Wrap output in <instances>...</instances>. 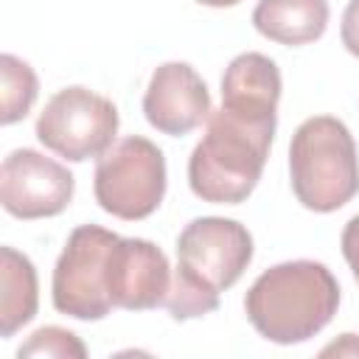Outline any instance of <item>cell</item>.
Here are the masks:
<instances>
[{"label":"cell","instance_id":"1","mask_svg":"<svg viewBox=\"0 0 359 359\" xmlns=\"http://www.w3.org/2000/svg\"><path fill=\"white\" fill-rule=\"evenodd\" d=\"M278 115H244L219 107L208 118L205 137L188 157V185L210 205L244 202L266 165Z\"/></svg>","mask_w":359,"mask_h":359},{"label":"cell","instance_id":"2","mask_svg":"<svg viewBox=\"0 0 359 359\" xmlns=\"http://www.w3.org/2000/svg\"><path fill=\"white\" fill-rule=\"evenodd\" d=\"M339 309V283L320 261L297 258L261 272L244 297L250 325L275 345L317 337Z\"/></svg>","mask_w":359,"mask_h":359},{"label":"cell","instance_id":"3","mask_svg":"<svg viewBox=\"0 0 359 359\" xmlns=\"http://www.w3.org/2000/svg\"><path fill=\"white\" fill-rule=\"evenodd\" d=\"M289 180L306 210L345 208L359 194V151L351 129L334 115L306 118L292 135Z\"/></svg>","mask_w":359,"mask_h":359},{"label":"cell","instance_id":"4","mask_svg":"<svg viewBox=\"0 0 359 359\" xmlns=\"http://www.w3.org/2000/svg\"><path fill=\"white\" fill-rule=\"evenodd\" d=\"M165 157L140 135L112 143L95 163L93 194L101 210L123 222L149 219L165 196Z\"/></svg>","mask_w":359,"mask_h":359},{"label":"cell","instance_id":"5","mask_svg":"<svg viewBox=\"0 0 359 359\" xmlns=\"http://www.w3.org/2000/svg\"><path fill=\"white\" fill-rule=\"evenodd\" d=\"M118 233L81 224L67 236V244L53 266L50 300L59 314L73 320H104L115 306L107 292V266Z\"/></svg>","mask_w":359,"mask_h":359},{"label":"cell","instance_id":"6","mask_svg":"<svg viewBox=\"0 0 359 359\" xmlns=\"http://www.w3.org/2000/svg\"><path fill=\"white\" fill-rule=\"evenodd\" d=\"M115 104L87 87L59 90L36 118V140L70 163L98 160L115 143Z\"/></svg>","mask_w":359,"mask_h":359},{"label":"cell","instance_id":"7","mask_svg":"<svg viewBox=\"0 0 359 359\" xmlns=\"http://www.w3.org/2000/svg\"><path fill=\"white\" fill-rule=\"evenodd\" d=\"M252 261L250 230L224 216H199L177 236V266L210 292L230 289Z\"/></svg>","mask_w":359,"mask_h":359},{"label":"cell","instance_id":"8","mask_svg":"<svg viewBox=\"0 0 359 359\" xmlns=\"http://www.w3.org/2000/svg\"><path fill=\"white\" fill-rule=\"evenodd\" d=\"M76 191L73 174L36 149H14L0 165V202L14 219L59 216Z\"/></svg>","mask_w":359,"mask_h":359},{"label":"cell","instance_id":"9","mask_svg":"<svg viewBox=\"0 0 359 359\" xmlns=\"http://www.w3.org/2000/svg\"><path fill=\"white\" fill-rule=\"evenodd\" d=\"M171 266L165 252L149 238H121L109 252L107 292L115 309L149 311L165 306Z\"/></svg>","mask_w":359,"mask_h":359},{"label":"cell","instance_id":"10","mask_svg":"<svg viewBox=\"0 0 359 359\" xmlns=\"http://www.w3.org/2000/svg\"><path fill=\"white\" fill-rule=\"evenodd\" d=\"M210 93L188 62H163L146 87L143 115L151 129L182 137L210 118Z\"/></svg>","mask_w":359,"mask_h":359},{"label":"cell","instance_id":"11","mask_svg":"<svg viewBox=\"0 0 359 359\" xmlns=\"http://www.w3.org/2000/svg\"><path fill=\"white\" fill-rule=\"evenodd\" d=\"M280 90L278 65L264 53L247 50L238 53L222 76V107L244 115H278Z\"/></svg>","mask_w":359,"mask_h":359},{"label":"cell","instance_id":"12","mask_svg":"<svg viewBox=\"0 0 359 359\" xmlns=\"http://www.w3.org/2000/svg\"><path fill=\"white\" fill-rule=\"evenodd\" d=\"M328 14V0H258L252 25L269 42L297 48L325 34Z\"/></svg>","mask_w":359,"mask_h":359},{"label":"cell","instance_id":"13","mask_svg":"<svg viewBox=\"0 0 359 359\" xmlns=\"http://www.w3.org/2000/svg\"><path fill=\"white\" fill-rule=\"evenodd\" d=\"M39 283L28 255L14 247L0 250V337H14L36 317Z\"/></svg>","mask_w":359,"mask_h":359},{"label":"cell","instance_id":"14","mask_svg":"<svg viewBox=\"0 0 359 359\" xmlns=\"http://www.w3.org/2000/svg\"><path fill=\"white\" fill-rule=\"evenodd\" d=\"M39 95L36 73L14 53L0 56V123L11 126L22 121Z\"/></svg>","mask_w":359,"mask_h":359},{"label":"cell","instance_id":"15","mask_svg":"<svg viewBox=\"0 0 359 359\" xmlns=\"http://www.w3.org/2000/svg\"><path fill=\"white\" fill-rule=\"evenodd\" d=\"M165 309L174 320H196L219 309V292H210L196 278H191L185 269L171 272V289L165 297Z\"/></svg>","mask_w":359,"mask_h":359},{"label":"cell","instance_id":"16","mask_svg":"<svg viewBox=\"0 0 359 359\" xmlns=\"http://www.w3.org/2000/svg\"><path fill=\"white\" fill-rule=\"evenodd\" d=\"M17 356L20 359L22 356H59V359H65V356L70 359L73 356V359H84L87 348L73 331L59 328V325H45V328L34 331L28 337V342L20 345Z\"/></svg>","mask_w":359,"mask_h":359},{"label":"cell","instance_id":"17","mask_svg":"<svg viewBox=\"0 0 359 359\" xmlns=\"http://www.w3.org/2000/svg\"><path fill=\"white\" fill-rule=\"evenodd\" d=\"M339 39H342L345 50L359 59V0H351V3L345 6V11H342Z\"/></svg>","mask_w":359,"mask_h":359},{"label":"cell","instance_id":"18","mask_svg":"<svg viewBox=\"0 0 359 359\" xmlns=\"http://www.w3.org/2000/svg\"><path fill=\"white\" fill-rule=\"evenodd\" d=\"M339 247H342V255L359 283V213L342 227V236H339Z\"/></svg>","mask_w":359,"mask_h":359},{"label":"cell","instance_id":"19","mask_svg":"<svg viewBox=\"0 0 359 359\" xmlns=\"http://www.w3.org/2000/svg\"><path fill=\"white\" fill-rule=\"evenodd\" d=\"M342 339H345V342H353V334H342ZM345 351H348V353H359L356 345H348V348H345V345H337V342H334L331 348H325L323 353H345Z\"/></svg>","mask_w":359,"mask_h":359},{"label":"cell","instance_id":"20","mask_svg":"<svg viewBox=\"0 0 359 359\" xmlns=\"http://www.w3.org/2000/svg\"><path fill=\"white\" fill-rule=\"evenodd\" d=\"M199 6H208V8H230V6H238L241 0H196Z\"/></svg>","mask_w":359,"mask_h":359}]
</instances>
